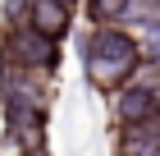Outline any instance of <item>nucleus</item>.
Instances as JSON below:
<instances>
[{
    "instance_id": "nucleus-4",
    "label": "nucleus",
    "mask_w": 160,
    "mask_h": 156,
    "mask_svg": "<svg viewBox=\"0 0 160 156\" xmlns=\"http://www.w3.org/2000/svg\"><path fill=\"white\" fill-rule=\"evenodd\" d=\"M119 156H160V115L137 124H119V138H114Z\"/></svg>"
},
{
    "instance_id": "nucleus-8",
    "label": "nucleus",
    "mask_w": 160,
    "mask_h": 156,
    "mask_svg": "<svg viewBox=\"0 0 160 156\" xmlns=\"http://www.w3.org/2000/svg\"><path fill=\"white\" fill-rule=\"evenodd\" d=\"M18 156H46V152H41V147H32V152H18Z\"/></svg>"
},
{
    "instance_id": "nucleus-2",
    "label": "nucleus",
    "mask_w": 160,
    "mask_h": 156,
    "mask_svg": "<svg viewBox=\"0 0 160 156\" xmlns=\"http://www.w3.org/2000/svg\"><path fill=\"white\" fill-rule=\"evenodd\" d=\"M0 64H9V69H28V73H55L60 64V41L46 32H37L32 23H18L5 32L0 41Z\"/></svg>"
},
{
    "instance_id": "nucleus-1",
    "label": "nucleus",
    "mask_w": 160,
    "mask_h": 156,
    "mask_svg": "<svg viewBox=\"0 0 160 156\" xmlns=\"http://www.w3.org/2000/svg\"><path fill=\"white\" fill-rule=\"evenodd\" d=\"M82 69L101 92L123 87L142 69V37H133L123 23H92L82 37Z\"/></svg>"
},
{
    "instance_id": "nucleus-3",
    "label": "nucleus",
    "mask_w": 160,
    "mask_h": 156,
    "mask_svg": "<svg viewBox=\"0 0 160 156\" xmlns=\"http://www.w3.org/2000/svg\"><path fill=\"white\" fill-rule=\"evenodd\" d=\"M110 110H114V124H137L160 115V78H128L123 87L110 92Z\"/></svg>"
},
{
    "instance_id": "nucleus-5",
    "label": "nucleus",
    "mask_w": 160,
    "mask_h": 156,
    "mask_svg": "<svg viewBox=\"0 0 160 156\" xmlns=\"http://www.w3.org/2000/svg\"><path fill=\"white\" fill-rule=\"evenodd\" d=\"M28 23L37 28V32L55 37V41H64L69 23H73V5H60V0H32V14H28Z\"/></svg>"
},
{
    "instance_id": "nucleus-7",
    "label": "nucleus",
    "mask_w": 160,
    "mask_h": 156,
    "mask_svg": "<svg viewBox=\"0 0 160 156\" xmlns=\"http://www.w3.org/2000/svg\"><path fill=\"white\" fill-rule=\"evenodd\" d=\"M28 14H32V0H5V23L9 28L28 23Z\"/></svg>"
},
{
    "instance_id": "nucleus-9",
    "label": "nucleus",
    "mask_w": 160,
    "mask_h": 156,
    "mask_svg": "<svg viewBox=\"0 0 160 156\" xmlns=\"http://www.w3.org/2000/svg\"><path fill=\"white\" fill-rule=\"evenodd\" d=\"M60 5H73V0H60Z\"/></svg>"
},
{
    "instance_id": "nucleus-6",
    "label": "nucleus",
    "mask_w": 160,
    "mask_h": 156,
    "mask_svg": "<svg viewBox=\"0 0 160 156\" xmlns=\"http://www.w3.org/2000/svg\"><path fill=\"white\" fill-rule=\"evenodd\" d=\"M133 0H87V19L92 23H123Z\"/></svg>"
}]
</instances>
